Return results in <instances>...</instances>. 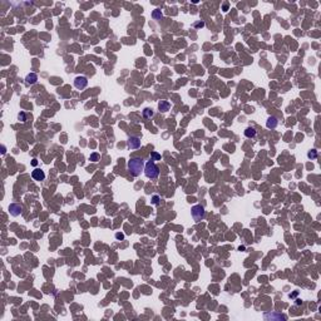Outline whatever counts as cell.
<instances>
[{
	"label": "cell",
	"mask_w": 321,
	"mask_h": 321,
	"mask_svg": "<svg viewBox=\"0 0 321 321\" xmlns=\"http://www.w3.org/2000/svg\"><path fill=\"white\" fill-rule=\"evenodd\" d=\"M144 161L141 157H133L128 161V169L129 173L133 177H138L141 173L144 171Z\"/></svg>",
	"instance_id": "1"
},
{
	"label": "cell",
	"mask_w": 321,
	"mask_h": 321,
	"mask_svg": "<svg viewBox=\"0 0 321 321\" xmlns=\"http://www.w3.org/2000/svg\"><path fill=\"white\" fill-rule=\"evenodd\" d=\"M144 175L147 178H151V179H156L158 176H159V168L157 167V164L151 159L146 163L144 166Z\"/></svg>",
	"instance_id": "2"
},
{
	"label": "cell",
	"mask_w": 321,
	"mask_h": 321,
	"mask_svg": "<svg viewBox=\"0 0 321 321\" xmlns=\"http://www.w3.org/2000/svg\"><path fill=\"white\" fill-rule=\"evenodd\" d=\"M191 213H192V217H193L195 222L202 221L206 216V211H205V208H203V206H201V205H196V206L192 207Z\"/></svg>",
	"instance_id": "3"
},
{
	"label": "cell",
	"mask_w": 321,
	"mask_h": 321,
	"mask_svg": "<svg viewBox=\"0 0 321 321\" xmlns=\"http://www.w3.org/2000/svg\"><path fill=\"white\" fill-rule=\"evenodd\" d=\"M87 85H88V79H87V77H83V75H78L77 78L74 79V87L79 90L84 89L87 88Z\"/></svg>",
	"instance_id": "4"
},
{
	"label": "cell",
	"mask_w": 321,
	"mask_h": 321,
	"mask_svg": "<svg viewBox=\"0 0 321 321\" xmlns=\"http://www.w3.org/2000/svg\"><path fill=\"white\" fill-rule=\"evenodd\" d=\"M127 147L129 149H138L139 147H141V138L132 135V137H129L128 141H127Z\"/></svg>",
	"instance_id": "5"
},
{
	"label": "cell",
	"mask_w": 321,
	"mask_h": 321,
	"mask_svg": "<svg viewBox=\"0 0 321 321\" xmlns=\"http://www.w3.org/2000/svg\"><path fill=\"white\" fill-rule=\"evenodd\" d=\"M21 212H23V206L19 205V203H11L9 206V213L11 216L16 217L19 214H21Z\"/></svg>",
	"instance_id": "6"
},
{
	"label": "cell",
	"mask_w": 321,
	"mask_h": 321,
	"mask_svg": "<svg viewBox=\"0 0 321 321\" xmlns=\"http://www.w3.org/2000/svg\"><path fill=\"white\" fill-rule=\"evenodd\" d=\"M32 177L35 181H44V178H45V173H44V171H41L40 168H35L34 169V171L32 172Z\"/></svg>",
	"instance_id": "7"
},
{
	"label": "cell",
	"mask_w": 321,
	"mask_h": 321,
	"mask_svg": "<svg viewBox=\"0 0 321 321\" xmlns=\"http://www.w3.org/2000/svg\"><path fill=\"white\" fill-rule=\"evenodd\" d=\"M169 108H171V103L167 100H161L159 103H158V109H159V112H162V113L168 112Z\"/></svg>",
	"instance_id": "8"
},
{
	"label": "cell",
	"mask_w": 321,
	"mask_h": 321,
	"mask_svg": "<svg viewBox=\"0 0 321 321\" xmlns=\"http://www.w3.org/2000/svg\"><path fill=\"white\" fill-rule=\"evenodd\" d=\"M278 124V120L276 117H269L267 118V122H266V127L267 128H271V129H274V128H276Z\"/></svg>",
	"instance_id": "9"
},
{
	"label": "cell",
	"mask_w": 321,
	"mask_h": 321,
	"mask_svg": "<svg viewBox=\"0 0 321 321\" xmlns=\"http://www.w3.org/2000/svg\"><path fill=\"white\" fill-rule=\"evenodd\" d=\"M25 82H26V84H30V85L35 84V83L38 82V75L35 73L28 74V75H26V78H25Z\"/></svg>",
	"instance_id": "10"
},
{
	"label": "cell",
	"mask_w": 321,
	"mask_h": 321,
	"mask_svg": "<svg viewBox=\"0 0 321 321\" xmlns=\"http://www.w3.org/2000/svg\"><path fill=\"white\" fill-rule=\"evenodd\" d=\"M142 114H143V118L144 119H151L154 115V112L151 108H144L143 112H142Z\"/></svg>",
	"instance_id": "11"
},
{
	"label": "cell",
	"mask_w": 321,
	"mask_h": 321,
	"mask_svg": "<svg viewBox=\"0 0 321 321\" xmlns=\"http://www.w3.org/2000/svg\"><path fill=\"white\" fill-rule=\"evenodd\" d=\"M245 135H246L247 138H254L255 135H256V129H255V128H252V127L246 128V129H245Z\"/></svg>",
	"instance_id": "12"
},
{
	"label": "cell",
	"mask_w": 321,
	"mask_h": 321,
	"mask_svg": "<svg viewBox=\"0 0 321 321\" xmlns=\"http://www.w3.org/2000/svg\"><path fill=\"white\" fill-rule=\"evenodd\" d=\"M162 16H163V14H162V11L159 9H154L152 11V18L154 19V20H161Z\"/></svg>",
	"instance_id": "13"
},
{
	"label": "cell",
	"mask_w": 321,
	"mask_h": 321,
	"mask_svg": "<svg viewBox=\"0 0 321 321\" xmlns=\"http://www.w3.org/2000/svg\"><path fill=\"white\" fill-rule=\"evenodd\" d=\"M307 157L310 158V159H316V158H318V151H316V149H310L307 152Z\"/></svg>",
	"instance_id": "14"
},
{
	"label": "cell",
	"mask_w": 321,
	"mask_h": 321,
	"mask_svg": "<svg viewBox=\"0 0 321 321\" xmlns=\"http://www.w3.org/2000/svg\"><path fill=\"white\" fill-rule=\"evenodd\" d=\"M267 318H271V319H282V320H286L287 318H286V315H276V314H272V315H269V314H266L265 315V319H267Z\"/></svg>",
	"instance_id": "15"
},
{
	"label": "cell",
	"mask_w": 321,
	"mask_h": 321,
	"mask_svg": "<svg viewBox=\"0 0 321 321\" xmlns=\"http://www.w3.org/2000/svg\"><path fill=\"white\" fill-rule=\"evenodd\" d=\"M151 157H152V161L154 162V161H161V154L159 153H157V152H152L151 153Z\"/></svg>",
	"instance_id": "16"
},
{
	"label": "cell",
	"mask_w": 321,
	"mask_h": 321,
	"mask_svg": "<svg viewBox=\"0 0 321 321\" xmlns=\"http://www.w3.org/2000/svg\"><path fill=\"white\" fill-rule=\"evenodd\" d=\"M98 159H99V154L98 153H92L89 156V161H92V162H97Z\"/></svg>",
	"instance_id": "17"
},
{
	"label": "cell",
	"mask_w": 321,
	"mask_h": 321,
	"mask_svg": "<svg viewBox=\"0 0 321 321\" xmlns=\"http://www.w3.org/2000/svg\"><path fill=\"white\" fill-rule=\"evenodd\" d=\"M159 201H161V197H159V196L154 195L153 197H152V203H153V205H156V206L159 205Z\"/></svg>",
	"instance_id": "18"
},
{
	"label": "cell",
	"mask_w": 321,
	"mask_h": 321,
	"mask_svg": "<svg viewBox=\"0 0 321 321\" xmlns=\"http://www.w3.org/2000/svg\"><path fill=\"white\" fill-rule=\"evenodd\" d=\"M18 118H19V120H21V122H25V120H26V114H25L24 112H20L18 114Z\"/></svg>",
	"instance_id": "19"
},
{
	"label": "cell",
	"mask_w": 321,
	"mask_h": 321,
	"mask_svg": "<svg viewBox=\"0 0 321 321\" xmlns=\"http://www.w3.org/2000/svg\"><path fill=\"white\" fill-rule=\"evenodd\" d=\"M115 239L117 240H124V235H123V233L118 232V233H115Z\"/></svg>",
	"instance_id": "20"
},
{
	"label": "cell",
	"mask_w": 321,
	"mask_h": 321,
	"mask_svg": "<svg viewBox=\"0 0 321 321\" xmlns=\"http://www.w3.org/2000/svg\"><path fill=\"white\" fill-rule=\"evenodd\" d=\"M203 25H205V23H203V21H201V23H196V24H195L193 26H196V28H199V26H201V28H202Z\"/></svg>",
	"instance_id": "21"
},
{
	"label": "cell",
	"mask_w": 321,
	"mask_h": 321,
	"mask_svg": "<svg viewBox=\"0 0 321 321\" xmlns=\"http://www.w3.org/2000/svg\"><path fill=\"white\" fill-rule=\"evenodd\" d=\"M227 8H228V4H227V3H226V4H225V5H223V11H227Z\"/></svg>",
	"instance_id": "22"
},
{
	"label": "cell",
	"mask_w": 321,
	"mask_h": 321,
	"mask_svg": "<svg viewBox=\"0 0 321 321\" xmlns=\"http://www.w3.org/2000/svg\"><path fill=\"white\" fill-rule=\"evenodd\" d=\"M1 149H3V151H1V153H3V154H5V153H6V148L3 146V147H1Z\"/></svg>",
	"instance_id": "23"
}]
</instances>
